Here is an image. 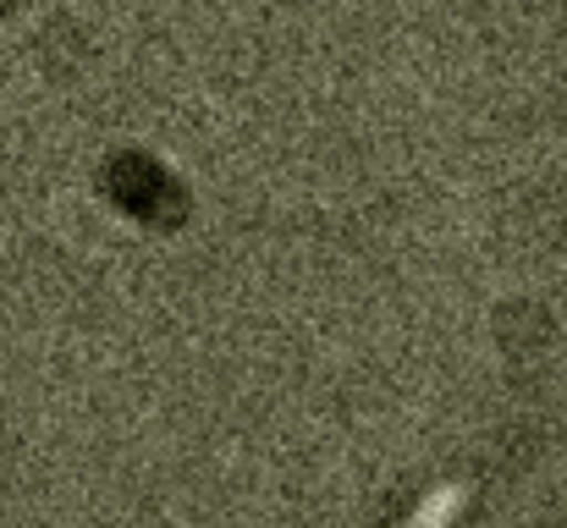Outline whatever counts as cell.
Listing matches in <instances>:
<instances>
[{"instance_id": "obj_1", "label": "cell", "mask_w": 567, "mask_h": 528, "mask_svg": "<svg viewBox=\"0 0 567 528\" xmlns=\"http://www.w3.org/2000/svg\"><path fill=\"white\" fill-rule=\"evenodd\" d=\"M457 507H463V490H457V485H441V490H430V496L419 501V513L408 518V528H446L457 518Z\"/></svg>"}]
</instances>
